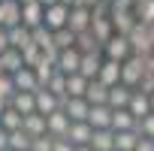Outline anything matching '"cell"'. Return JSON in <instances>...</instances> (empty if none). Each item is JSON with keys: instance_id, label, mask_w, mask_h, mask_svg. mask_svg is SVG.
I'll list each match as a JSON object with an SVG mask.
<instances>
[{"instance_id": "44", "label": "cell", "mask_w": 154, "mask_h": 151, "mask_svg": "<svg viewBox=\"0 0 154 151\" xmlns=\"http://www.w3.org/2000/svg\"><path fill=\"white\" fill-rule=\"evenodd\" d=\"M12 45H9V30L6 27H0V54H3V51H9Z\"/></svg>"}, {"instance_id": "11", "label": "cell", "mask_w": 154, "mask_h": 151, "mask_svg": "<svg viewBox=\"0 0 154 151\" xmlns=\"http://www.w3.org/2000/svg\"><path fill=\"white\" fill-rule=\"evenodd\" d=\"M66 139H69L75 148H82V145H91V139H94V127H91L88 121H72V127H69Z\"/></svg>"}, {"instance_id": "13", "label": "cell", "mask_w": 154, "mask_h": 151, "mask_svg": "<svg viewBox=\"0 0 154 151\" xmlns=\"http://www.w3.org/2000/svg\"><path fill=\"white\" fill-rule=\"evenodd\" d=\"M91 33H94V39H97L100 45H106V42L115 36L112 18H109V15H94V21H91Z\"/></svg>"}, {"instance_id": "49", "label": "cell", "mask_w": 154, "mask_h": 151, "mask_svg": "<svg viewBox=\"0 0 154 151\" xmlns=\"http://www.w3.org/2000/svg\"><path fill=\"white\" fill-rule=\"evenodd\" d=\"M6 109H9V103H6V100H0V118H3V112H6Z\"/></svg>"}, {"instance_id": "43", "label": "cell", "mask_w": 154, "mask_h": 151, "mask_svg": "<svg viewBox=\"0 0 154 151\" xmlns=\"http://www.w3.org/2000/svg\"><path fill=\"white\" fill-rule=\"evenodd\" d=\"M51 151H75V145L69 142V139H54V148Z\"/></svg>"}, {"instance_id": "2", "label": "cell", "mask_w": 154, "mask_h": 151, "mask_svg": "<svg viewBox=\"0 0 154 151\" xmlns=\"http://www.w3.org/2000/svg\"><path fill=\"white\" fill-rule=\"evenodd\" d=\"M142 76H145V60L142 57H130V60H124L121 63V85H127L130 91H136L139 88V82H142Z\"/></svg>"}, {"instance_id": "40", "label": "cell", "mask_w": 154, "mask_h": 151, "mask_svg": "<svg viewBox=\"0 0 154 151\" xmlns=\"http://www.w3.org/2000/svg\"><path fill=\"white\" fill-rule=\"evenodd\" d=\"M51 148H54V139L51 136H39V139L30 142V151H51Z\"/></svg>"}, {"instance_id": "16", "label": "cell", "mask_w": 154, "mask_h": 151, "mask_svg": "<svg viewBox=\"0 0 154 151\" xmlns=\"http://www.w3.org/2000/svg\"><path fill=\"white\" fill-rule=\"evenodd\" d=\"M21 130L30 136V139H39V136H48V127H45V115L33 112V115H24V124Z\"/></svg>"}, {"instance_id": "31", "label": "cell", "mask_w": 154, "mask_h": 151, "mask_svg": "<svg viewBox=\"0 0 154 151\" xmlns=\"http://www.w3.org/2000/svg\"><path fill=\"white\" fill-rule=\"evenodd\" d=\"M75 48H79L82 54H88V51H100L103 45L94 39V33H91V30H85V33H79V36H75Z\"/></svg>"}, {"instance_id": "27", "label": "cell", "mask_w": 154, "mask_h": 151, "mask_svg": "<svg viewBox=\"0 0 154 151\" xmlns=\"http://www.w3.org/2000/svg\"><path fill=\"white\" fill-rule=\"evenodd\" d=\"M139 130H127V133H115V151H136L139 145Z\"/></svg>"}, {"instance_id": "56", "label": "cell", "mask_w": 154, "mask_h": 151, "mask_svg": "<svg viewBox=\"0 0 154 151\" xmlns=\"http://www.w3.org/2000/svg\"><path fill=\"white\" fill-rule=\"evenodd\" d=\"M151 57H154V51H151Z\"/></svg>"}, {"instance_id": "10", "label": "cell", "mask_w": 154, "mask_h": 151, "mask_svg": "<svg viewBox=\"0 0 154 151\" xmlns=\"http://www.w3.org/2000/svg\"><path fill=\"white\" fill-rule=\"evenodd\" d=\"M112 115H115L112 106H91L88 124H91L94 130H112Z\"/></svg>"}, {"instance_id": "5", "label": "cell", "mask_w": 154, "mask_h": 151, "mask_svg": "<svg viewBox=\"0 0 154 151\" xmlns=\"http://www.w3.org/2000/svg\"><path fill=\"white\" fill-rule=\"evenodd\" d=\"M21 24V3L18 0H0V27H18Z\"/></svg>"}, {"instance_id": "53", "label": "cell", "mask_w": 154, "mask_h": 151, "mask_svg": "<svg viewBox=\"0 0 154 151\" xmlns=\"http://www.w3.org/2000/svg\"><path fill=\"white\" fill-rule=\"evenodd\" d=\"M3 72H6V69H3V60H0V76H3Z\"/></svg>"}, {"instance_id": "50", "label": "cell", "mask_w": 154, "mask_h": 151, "mask_svg": "<svg viewBox=\"0 0 154 151\" xmlns=\"http://www.w3.org/2000/svg\"><path fill=\"white\" fill-rule=\"evenodd\" d=\"M60 3H63V6H69V9H72V6H75V3H79V0H60Z\"/></svg>"}, {"instance_id": "32", "label": "cell", "mask_w": 154, "mask_h": 151, "mask_svg": "<svg viewBox=\"0 0 154 151\" xmlns=\"http://www.w3.org/2000/svg\"><path fill=\"white\" fill-rule=\"evenodd\" d=\"M133 15H136V21H142V24H154V0H142V3H136Z\"/></svg>"}, {"instance_id": "46", "label": "cell", "mask_w": 154, "mask_h": 151, "mask_svg": "<svg viewBox=\"0 0 154 151\" xmlns=\"http://www.w3.org/2000/svg\"><path fill=\"white\" fill-rule=\"evenodd\" d=\"M6 148H9V133L0 127V151H6Z\"/></svg>"}, {"instance_id": "39", "label": "cell", "mask_w": 154, "mask_h": 151, "mask_svg": "<svg viewBox=\"0 0 154 151\" xmlns=\"http://www.w3.org/2000/svg\"><path fill=\"white\" fill-rule=\"evenodd\" d=\"M139 136L142 139H154V115H145L139 121Z\"/></svg>"}, {"instance_id": "38", "label": "cell", "mask_w": 154, "mask_h": 151, "mask_svg": "<svg viewBox=\"0 0 154 151\" xmlns=\"http://www.w3.org/2000/svg\"><path fill=\"white\" fill-rule=\"evenodd\" d=\"M21 57H24V66H30V69H33V66H36V63L42 60V48H39L36 42H33L30 48H24V51H21Z\"/></svg>"}, {"instance_id": "57", "label": "cell", "mask_w": 154, "mask_h": 151, "mask_svg": "<svg viewBox=\"0 0 154 151\" xmlns=\"http://www.w3.org/2000/svg\"><path fill=\"white\" fill-rule=\"evenodd\" d=\"M6 151H9V148H6Z\"/></svg>"}, {"instance_id": "34", "label": "cell", "mask_w": 154, "mask_h": 151, "mask_svg": "<svg viewBox=\"0 0 154 151\" xmlns=\"http://www.w3.org/2000/svg\"><path fill=\"white\" fill-rule=\"evenodd\" d=\"M33 42H36L42 51H48V48L54 45V33H51V30L42 24V27H36V30H33Z\"/></svg>"}, {"instance_id": "30", "label": "cell", "mask_w": 154, "mask_h": 151, "mask_svg": "<svg viewBox=\"0 0 154 151\" xmlns=\"http://www.w3.org/2000/svg\"><path fill=\"white\" fill-rule=\"evenodd\" d=\"M21 124H24V115H21V112H15L12 106L3 112V118H0V127H3L6 133H15V130H21Z\"/></svg>"}, {"instance_id": "20", "label": "cell", "mask_w": 154, "mask_h": 151, "mask_svg": "<svg viewBox=\"0 0 154 151\" xmlns=\"http://www.w3.org/2000/svg\"><path fill=\"white\" fill-rule=\"evenodd\" d=\"M9 106H12L15 112H21V115H33V112H36V94H30V91H18V94L9 100Z\"/></svg>"}, {"instance_id": "9", "label": "cell", "mask_w": 154, "mask_h": 151, "mask_svg": "<svg viewBox=\"0 0 154 151\" xmlns=\"http://www.w3.org/2000/svg\"><path fill=\"white\" fill-rule=\"evenodd\" d=\"M60 109H63V112L69 115V121H88V112H91V103H88L85 97H66Z\"/></svg>"}, {"instance_id": "22", "label": "cell", "mask_w": 154, "mask_h": 151, "mask_svg": "<svg viewBox=\"0 0 154 151\" xmlns=\"http://www.w3.org/2000/svg\"><path fill=\"white\" fill-rule=\"evenodd\" d=\"M9 45H12V48H18V51L30 48V45H33V30H27L24 24L12 27V30H9Z\"/></svg>"}, {"instance_id": "45", "label": "cell", "mask_w": 154, "mask_h": 151, "mask_svg": "<svg viewBox=\"0 0 154 151\" xmlns=\"http://www.w3.org/2000/svg\"><path fill=\"white\" fill-rule=\"evenodd\" d=\"M136 151H154V139H139Z\"/></svg>"}, {"instance_id": "25", "label": "cell", "mask_w": 154, "mask_h": 151, "mask_svg": "<svg viewBox=\"0 0 154 151\" xmlns=\"http://www.w3.org/2000/svg\"><path fill=\"white\" fill-rule=\"evenodd\" d=\"M91 148L94 151H115V130H94Z\"/></svg>"}, {"instance_id": "37", "label": "cell", "mask_w": 154, "mask_h": 151, "mask_svg": "<svg viewBox=\"0 0 154 151\" xmlns=\"http://www.w3.org/2000/svg\"><path fill=\"white\" fill-rule=\"evenodd\" d=\"M15 94H18V91H15V79H12L9 72H3V76H0V100L9 103Z\"/></svg>"}, {"instance_id": "1", "label": "cell", "mask_w": 154, "mask_h": 151, "mask_svg": "<svg viewBox=\"0 0 154 151\" xmlns=\"http://www.w3.org/2000/svg\"><path fill=\"white\" fill-rule=\"evenodd\" d=\"M103 57H106V60H115V63L130 60V57H133V45H130V39L115 33V36H112L106 45H103Z\"/></svg>"}, {"instance_id": "19", "label": "cell", "mask_w": 154, "mask_h": 151, "mask_svg": "<svg viewBox=\"0 0 154 151\" xmlns=\"http://www.w3.org/2000/svg\"><path fill=\"white\" fill-rule=\"evenodd\" d=\"M12 79H15V91H30V94H36V91H39V79H36V72H33L30 66L18 69Z\"/></svg>"}, {"instance_id": "47", "label": "cell", "mask_w": 154, "mask_h": 151, "mask_svg": "<svg viewBox=\"0 0 154 151\" xmlns=\"http://www.w3.org/2000/svg\"><path fill=\"white\" fill-rule=\"evenodd\" d=\"M97 3H100V0H79L75 6H85V9H97Z\"/></svg>"}, {"instance_id": "14", "label": "cell", "mask_w": 154, "mask_h": 151, "mask_svg": "<svg viewBox=\"0 0 154 151\" xmlns=\"http://www.w3.org/2000/svg\"><path fill=\"white\" fill-rule=\"evenodd\" d=\"M60 106H63V100H60V97H54L51 91H45V88H39V91H36V112H39V115H45V118H48V115H51V112H57Z\"/></svg>"}, {"instance_id": "23", "label": "cell", "mask_w": 154, "mask_h": 151, "mask_svg": "<svg viewBox=\"0 0 154 151\" xmlns=\"http://www.w3.org/2000/svg\"><path fill=\"white\" fill-rule=\"evenodd\" d=\"M85 100L91 103V106H109V88L103 85V82H88V94H85Z\"/></svg>"}, {"instance_id": "35", "label": "cell", "mask_w": 154, "mask_h": 151, "mask_svg": "<svg viewBox=\"0 0 154 151\" xmlns=\"http://www.w3.org/2000/svg\"><path fill=\"white\" fill-rule=\"evenodd\" d=\"M54 48H75V33L69 30V27H63V30H54Z\"/></svg>"}, {"instance_id": "36", "label": "cell", "mask_w": 154, "mask_h": 151, "mask_svg": "<svg viewBox=\"0 0 154 151\" xmlns=\"http://www.w3.org/2000/svg\"><path fill=\"white\" fill-rule=\"evenodd\" d=\"M45 91H51L54 97H60V100H66V76L63 72H54V79L45 85Z\"/></svg>"}, {"instance_id": "48", "label": "cell", "mask_w": 154, "mask_h": 151, "mask_svg": "<svg viewBox=\"0 0 154 151\" xmlns=\"http://www.w3.org/2000/svg\"><path fill=\"white\" fill-rule=\"evenodd\" d=\"M36 3H42V6L48 9V6H54V3H60V0H36Z\"/></svg>"}, {"instance_id": "28", "label": "cell", "mask_w": 154, "mask_h": 151, "mask_svg": "<svg viewBox=\"0 0 154 151\" xmlns=\"http://www.w3.org/2000/svg\"><path fill=\"white\" fill-rule=\"evenodd\" d=\"M33 72H36V79H39V88H45V85H48V82L54 79L57 66H54V63H51V60H48V57L42 54V60H39L36 66H33Z\"/></svg>"}, {"instance_id": "55", "label": "cell", "mask_w": 154, "mask_h": 151, "mask_svg": "<svg viewBox=\"0 0 154 151\" xmlns=\"http://www.w3.org/2000/svg\"><path fill=\"white\" fill-rule=\"evenodd\" d=\"M136 3H142V0H136Z\"/></svg>"}, {"instance_id": "41", "label": "cell", "mask_w": 154, "mask_h": 151, "mask_svg": "<svg viewBox=\"0 0 154 151\" xmlns=\"http://www.w3.org/2000/svg\"><path fill=\"white\" fill-rule=\"evenodd\" d=\"M136 91H142V94H148V97L154 94V72H145V76H142V82H139Z\"/></svg>"}, {"instance_id": "29", "label": "cell", "mask_w": 154, "mask_h": 151, "mask_svg": "<svg viewBox=\"0 0 154 151\" xmlns=\"http://www.w3.org/2000/svg\"><path fill=\"white\" fill-rule=\"evenodd\" d=\"M88 94V79L82 72L75 76H66V97H85Z\"/></svg>"}, {"instance_id": "15", "label": "cell", "mask_w": 154, "mask_h": 151, "mask_svg": "<svg viewBox=\"0 0 154 151\" xmlns=\"http://www.w3.org/2000/svg\"><path fill=\"white\" fill-rule=\"evenodd\" d=\"M109 18H112V27H115V33H118V36H130V33H133V27L139 24L133 12H109Z\"/></svg>"}, {"instance_id": "21", "label": "cell", "mask_w": 154, "mask_h": 151, "mask_svg": "<svg viewBox=\"0 0 154 151\" xmlns=\"http://www.w3.org/2000/svg\"><path fill=\"white\" fill-rule=\"evenodd\" d=\"M112 130H115V133L139 130V121L130 115V109H115V115H112Z\"/></svg>"}, {"instance_id": "7", "label": "cell", "mask_w": 154, "mask_h": 151, "mask_svg": "<svg viewBox=\"0 0 154 151\" xmlns=\"http://www.w3.org/2000/svg\"><path fill=\"white\" fill-rule=\"evenodd\" d=\"M69 24V6H63V3H54V6H48L45 9V27L54 33V30H63Z\"/></svg>"}, {"instance_id": "54", "label": "cell", "mask_w": 154, "mask_h": 151, "mask_svg": "<svg viewBox=\"0 0 154 151\" xmlns=\"http://www.w3.org/2000/svg\"><path fill=\"white\" fill-rule=\"evenodd\" d=\"M18 3H21V6H24V3H30V0H18Z\"/></svg>"}, {"instance_id": "8", "label": "cell", "mask_w": 154, "mask_h": 151, "mask_svg": "<svg viewBox=\"0 0 154 151\" xmlns=\"http://www.w3.org/2000/svg\"><path fill=\"white\" fill-rule=\"evenodd\" d=\"M79 69H82V51H79V48H63L60 57H57V72L75 76Z\"/></svg>"}, {"instance_id": "6", "label": "cell", "mask_w": 154, "mask_h": 151, "mask_svg": "<svg viewBox=\"0 0 154 151\" xmlns=\"http://www.w3.org/2000/svg\"><path fill=\"white\" fill-rule=\"evenodd\" d=\"M91 21H94V9H85V6H72L69 9V30L79 36V33H85V30H91Z\"/></svg>"}, {"instance_id": "26", "label": "cell", "mask_w": 154, "mask_h": 151, "mask_svg": "<svg viewBox=\"0 0 154 151\" xmlns=\"http://www.w3.org/2000/svg\"><path fill=\"white\" fill-rule=\"evenodd\" d=\"M0 60H3V69H6L9 76H15L18 69H24V57H21V51H18V48L3 51V54H0Z\"/></svg>"}, {"instance_id": "12", "label": "cell", "mask_w": 154, "mask_h": 151, "mask_svg": "<svg viewBox=\"0 0 154 151\" xmlns=\"http://www.w3.org/2000/svg\"><path fill=\"white\" fill-rule=\"evenodd\" d=\"M103 60H106V57H103V48H100V51H88V54H82V69H79V72L85 76L88 82H94L97 76H100Z\"/></svg>"}, {"instance_id": "51", "label": "cell", "mask_w": 154, "mask_h": 151, "mask_svg": "<svg viewBox=\"0 0 154 151\" xmlns=\"http://www.w3.org/2000/svg\"><path fill=\"white\" fill-rule=\"evenodd\" d=\"M75 151H94V148L91 145H82V148H75Z\"/></svg>"}, {"instance_id": "17", "label": "cell", "mask_w": 154, "mask_h": 151, "mask_svg": "<svg viewBox=\"0 0 154 151\" xmlns=\"http://www.w3.org/2000/svg\"><path fill=\"white\" fill-rule=\"evenodd\" d=\"M130 115L136 118V121H142L145 115H151V97L148 94H142V91H133V97H130Z\"/></svg>"}, {"instance_id": "4", "label": "cell", "mask_w": 154, "mask_h": 151, "mask_svg": "<svg viewBox=\"0 0 154 151\" xmlns=\"http://www.w3.org/2000/svg\"><path fill=\"white\" fill-rule=\"evenodd\" d=\"M45 127H48V136H51V139H66L72 121H69V115H66L63 109H57V112H51V115L45 118Z\"/></svg>"}, {"instance_id": "33", "label": "cell", "mask_w": 154, "mask_h": 151, "mask_svg": "<svg viewBox=\"0 0 154 151\" xmlns=\"http://www.w3.org/2000/svg\"><path fill=\"white\" fill-rule=\"evenodd\" d=\"M30 136L24 133V130H15V133H9V151H30Z\"/></svg>"}, {"instance_id": "3", "label": "cell", "mask_w": 154, "mask_h": 151, "mask_svg": "<svg viewBox=\"0 0 154 151\" xmlns=\"http://www.w3.org/2000/svg\"><path fill=\"white\" fill-rule=\"evenodd\" d=\"M21 24H24L27 30L42 27V24H45V6H42V3H36V0L24 3V6H21Z\"/></svg>"}, {"instance_id": "18", "label": "cell", "mask_w": 154, "mask_h": 151, "mask_svg": "<svg viewBox=\"0 0 154 151\" xmlns=\"http://www.w3.org/2000/svg\"><path fill=\"white\" fill-rule=\"evenodd\" d=\"M97 82H103L106 88H115V85H121V63H115V60H103Z\"/></svg>"}, {"instance_id": "52", "label": "cell", "mask_w": 154, "mask_h": 151, "mask_svg": "<svg viewBox=\"0 0 154 151\" xmlns=\"http://www.w3.org/2000/svg\"><path fill=\"white\" fill-rule=\"evenodd\" d=\"M151 115H154V94H151Z\"/></svg>"}, {"instance_id": "24", "label": "cell", "mask_w": 154, "mask_h": 151, "mask_svg": "<svg viewBox=\"0 0 154 151\" xmlns=\"http://www.w3.org/2000/svg\"><path fill=\"white\" fill-rule=\"evenodd\" d=\"M130 97H133V91H130L127 85L109 88V106H112V109H127V106H130Z\"/></svg>"}, {"instance_id": "42", "label": "cell", "mask_w": 154, "mask_h": 151, "mask_svg": "<svg viewBox=\"0 0 154 151\" xmlns=\"http://www.w3.org/2000/svg\"><path fill=\"white\" fill-rule=\"evenodd\" d=\"M136 0H112V12H133Z\"/></svg>"}]
</instances>
